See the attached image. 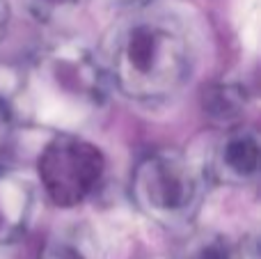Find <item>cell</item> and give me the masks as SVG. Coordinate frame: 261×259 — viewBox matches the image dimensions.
Segmentation results:
<instances>
[{"mask_svg": "<svg viewBox=\"0 0 261 259\" xmlns=\"http://www.w3.org/2000/svg\"><path fill=\"white\" fill-rule=\"evenodd\" d=\"M197 44L190 28L167 12H138L117 30L108 71L122 94L135 101H161L190 81Z\"/></svg>", "mask_w": 261, "mask_h": 259, "instance_id": "cell-1", "label": "cell"}, {"mask_svg": "<svg viewBox=\"0 0 261 259\" xmlns=\"http://www.w3.org/2000/svg\"><path fill=\"white\" fill-rule=\"evenodd\" d=\"M32 110L44 122H83L101 108L106 99V71L90 48L81 44H60L35 62L28 81Z\"/></svg>", "mask_w": 261, "mask_h": 259, "instance_id": "cell-2", "label": "cell"}, {"mask_svg": "<svg viewBox=\"0 0 261 259\" xmlns=\"http://www.w3.org/2000/svg\"><path fill=\"white\" fill-rule=\"evenodd\" d=\"M133 200L161 225H184L197 214L204 195L202 172L179 151H153L133 172Z\"/></svg>", "mask_w": 261, "mask_h": 259, "instance_id": "cell-3", "label": "cell"}, {"mask_svg": "<svg viewBox=\"0 0 261 259\" xmlns=\"http://www.w3.org/2000/svg\"><path fill=\"white\" fill-rule=\"evenodd\" d=\"M39 182L55 206L73 209L101 188L106 159L101 149L73 133H58L37 163Z\"/></svg>", "mask_w": 261, "mask_h": 259, "instance_id": "cell-4", "label": "cell"}, {"mask_svg": "<svg viewBox=\"0 0 261 259\" xmlns=\"http://www.w3.org/2000/svg\"><path fill=\"white\" fill-rule=\"evenodd\" d=\"M261 163V140L254 128L229 131L213 151V172L222 184L248 186L257 179Z\"/></svg>", "mask_w": 261, "mask_h": 259, "instance_id": "cell-5", "label": "cell"}, {"mask_svg": "<svg viewBox=\"0 0 261 259\" xmlns=\"http://www.w3.org/2000/svg\"><path fill=\"white\" fill-rule=\"evenodd\" d=\"M35 191L25 179L0 172V246L9 243L30 218Z\"/></svg>", "mask_w": 261, "mask_h": 259, "instance_id": "cell-6", "label": "cell"}, {"mask_svg": "<svg viewBox=\"0 0 261 259\" xmlns=\"http://www.w3.org/2000/svg\"><path fill=\"white\" fill-rule=\"evenodd\" d=\"M99 239L87 223L58 227L44 243L39 259H99Z\"/></svg>", "mask_w": 261, "mask_h": 259, "instance_id": "cell-7", "label": "cell"}, {"mask_svg": "<svg viewBox=\"0 0 261 259\" xmlns=\"http://www.w3.org/2000/svg\"><path fill=\"white\" fill-rule=\"evenodd\" d=\"M202 110L213 124L231 126L248 110V92L236 83H216L202 96Z\"/></svg>", "mask_w": 261, "mask_h": 259, "instance_id": "cell-8", "label": "cell"}, {"mask_svg": "<svg viewBox=\"0 0 261 259\" xmlns=\"http://www.w3.org/2000/svg\"><path fill=\"white\" fill-rule=\"evenodd\" d=\"M231 246L234 243L218 232H199L186 241L181 259H229Z\"/></svg>", "mask_w": 261, "mask_h": 259, "instance_id": "cell-9", "label": "cell"}, {"mask_svg": "<svg viewBox=\"0 0 261 259\" xmlns=\"http://www.w3.org/2000/svg\"><path fill=\"white\" fill-rule=\"evenodd\" d=\"M83 0H30V9L41 23H53L67 16Z\"/></svg>", "mask_w": 261, "mask_h": 259, "instance_id": "cell-10", "label": "cell"}, {"mask_svg": "<svg viewBox=\"0 0 261 259\" xmlns=\"http://www.w3.org/2000/svg\"><path fill=\"white\" fill-rule=\"evenodd\" d=\"M229 259H259L257 237L250 234V237L241 239L239 243H234V246H231V257Z\"/></svg>", "mask_w": 261, "mask_h": 259, "instance_id": "cell-11", "label": "cell"}, {"mask_svg": "<svg viewBox=\"0 0 261 259\" xmlns=\"http://www.w3.org/2000/svg\"><path fill=\"white\" fill-rule=\"evenodd\" d=\"M12 122H14L12 101H9V96H5L3 92H0V145L7 140L9 131H12Z\"/></svg>", "mask_w": 261, "mask_h": 259, "instance_id": "cell-12", "label": "cell"}, {"mask_svg": "<svg viewBox=\"0 0 261 259\" xmlns=\"http://www.w3.org/2000/svg\"><path fill=\"white\" fill-rule=\"evenodd\" d=\"M7 25H9V5L5 0H0V39H3Z\"/></svg>", "mask_w": 261, "mask_h": 259, "instance_id": "cell-13", "label": "cell"}, {"mask_svg": "<svg viewBox=\"0 0 261 259\" xmlns=\"http://www.w3.org/2000/svg\"><path fill=\"white\" fill-rule=\"evenodd\" d=\"M124 3H130V5H133V3H149V0H124Z\"/></svg>", "mask_w": 261, "mask_h": 259, "instance_id": "cell-14", "label": "cell"}]
</instances>
